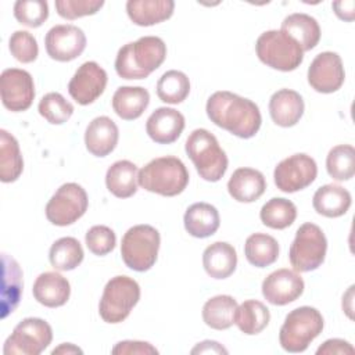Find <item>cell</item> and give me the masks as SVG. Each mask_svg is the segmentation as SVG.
Masks as SVG:
<instances>
[{"instance_id": "obj_46", "label": "cell", "mask_w": 355, "mask_h": 355, "mask_svg": "<svg viewBox=\"0 0 355 355\" xmlns=\"http://www.w3.org/2000/svg\"><path fill=\"white\" fill-rule=\"evenodd\" d=\"M334 14L347 22H351L354 19V8H355V3L352 0H344V1H334L331 4Z\"/></svg>"}, {"instance_id": "obj_9", "label": "cell", "mask_w": 355, "mask_h": 355, "mask_svg": "<svg viewBox=\"0 0 355 355\" xmlns=\"http://www.w3.org/2000/svg\"><path fill=\"white\" fill-rule=\"evenodd\" d=\"M327 240L323 230L311 222L302 223L290 245L288 259L295 272L318 269L326 258Z\"/></svg>"}, {"instance_id": "obj_11", "label": "cell", "mask_w": 355, "mask_h": 355, "mask_svg": "<svg viewBox=\"0 0 355 355\" xmlns=\"http://www.w3.org/2000/svg\"><path fill=\"white\" fill-rule=\"evenodd\" d=\"M89 207L85 189L73 182L57 189L46 205V218L55 226H68L80 219Z\"/></svg>"}, {"instance_id": "obj_5", "label": "cell", "mask_w": 355, "mask_h": 355, "mask_svg": "<svg viewBox=\"0 0 355 355\" xmlns=\"http://www.w3.org/2000/svg\"><path fill=\"white\" fill-rule=\"evenodd\" d=\"M324 320L313 306H298L287 313L280 331L279 343L287 352H304L322 333Z\"/></svg>"}, {"instance_id": "obj_17", "label": "cell", "mask_w": 355, "mask_h": 355, "mask_svg": "<svg viewBox=\"0 0 355 355\" xmlns=\"http://www.w3.org/2000/svg\"><path fill=\"white\" fill-rule=\"evenodd\" d=\"M304 280L298 272L283 268L272 272L262 282V295L272 305H287L304 293Z\"/></svg>"}, {"instance_id": "obj_28", "label": "cell", "mask_w": 355, "mask_h": 355, "mask_svg": "<svg viewBox=\"0 0 355 355\" xmlns=\"http://www.w3.org/2000/svg\"><path fill=\"white\" fill-rule=\"evenodd\" d=\"M282 32L293 37L302 51H309L318 46L320 40V26L318 21L304 12L287 15L282 22Z\"/></svg>"}, {"instance_id": "obj_40", "label": "cell", "mask_w": 355, "mask_h": 355, "mask_svg": "<svg viewBox=\"0 0 355 355\" xmlns=\"http://www.w3.org/2000/svg\"><path fill=\"white\" fill-rule=\"evenodd\" d=\"M14 17L28 28H39L49 18V4L44 0H18L14 4Z\"/></svg>"}, {"instance_id": "obj_41", "label": "cell", "mask_w": 355, "mask_h": 355, "mask_svg": "<svg viewBox=\"0 0 355 355\" xmlns=\"http://www.w3.org/2000/svg\"><path fill=\"white\" fill-rule=\"evenodd\" d=\"M8 49L11 55L22 64L33 62L39 54L37 42L28 31H15L8 39Z\"/></svg>"}, {"instance_id": "obj_31", "label": "cell", "mask_w": 355, "mask_h": 355, "mask_svg": "<svg viewBox=\"0 0 355 355\" xmlns=\"http://www.w3.org/2000/svg\"><path fill=\"white\" fill-rule=\"evenodd\" d=\"M24 171V159L17 139L6 129L0 130V180L15 182Z\"/></svg>"}, {"instance_id": "obj_42", "label": "cell", "mask_w": 355, "mask_h": 355, "mask_svg": "<svg viewBox=\"0 0 355 355\" xmlns=\"http://www.w3.org/2000/svg\"><path fill=\"white\" fill-rule=\"evenodd\" d=\"M86 247L94 255L103 257L110 254L116 244V236L114 230L104 225L92 226L85 236Z\"/></svg>"}, {"instance_id": "obj_22", "label": "cell", "mask_w": 355, "mask_h": 355, "mask_svg": "<svg viewBox=\"0 0 355 355\" xmlns=\"http://www.w3.org/2000/svg\"><path fill=\"white\" fill-rule=\"evenodd\" d=\"M265 176L254 168L236 169L227 182L230 197L239 202H254L265 193Z\"/></svg>"}, {"instance_id": "obj_44", "label": "cell", "mask_w": 355, "mask_h": 355, "mask_svg": "<svg viewBox=\"0 0 355 355\" xmlns=\"http://www.w3.org/2000/svg\"><path fill=\"white\" fill-rule=\"evenodd\" d=\"M114 355H150V354H158V349L153 347L147 341H137V340H123L115 344V347L111 349Z\"/></svg>"}, {"instance_id": "obj_16", "label": "cell", "mask_w": 355, "mask_h": 355, "mask_svg": "<svg viewBox=\"0 0 355 355\" xmlns=\"http://www.w3.org/2000/svg\"><path fill=\"white\" fill-rule=\"evenodd\" d=\"M345 79L341 57L333 51L319 53L308 68V83L318 93L337 92Z\"/></svg>"}, {"instance_id": "obj_39", "label": "cell", "mask_w": 355, "mask_h": 355, "mask_svg": "<svg viewBox=\"0 0 355 355\" xmlns=\"http://www.w3.org/2000/svg\"><path fill=\"white\" fill-rule=\"evenodd\" d=\"M37 111L49 123L62 125L72 116L73 105L62 94L50 92L40 98Z\"/></svg>"}, {"instance_id": "obj_3", "label": "cell", "mask_w": 355, "mask_h": 355, "mask_svg": "<svg viewBox=\"0 0 355 355\" xmlns=\"http://www.w3.org/2000/svg\"><path fill=\"white\" fill-rule=\"evenodd\" d=\"M189 171L186 165L173 155L151 159L139 171V184L164 197H175L184 191L189 184Z\"/></svg>"}, {"instance_id": "obj_14", "label": "cell", "mask_w": 355, "mask_h": 355, "mask_svg": "<svg viewBox=\"0 0 355 355\" xmlns=\"http://www.w3.org/2000/svg\"><path fill=\"white\" fill-rule=\"evenodd\" d=\"M44 46L50 58L68 62L85 51L86 35L80 28L71 24L55 25L46 33Z\"/></svg>"}, {"instance_id": "obj_12", "label": "cell", "mask_w": 355, "mask_h": 355, "mask_svg": "<svg viewBox=\"0 0 355 355\" xmlns=\"http://www.w3.org/2000/svg\"><path fill=\"white\" fill-rule=\"evenodd\" d=\"M318 176V165L315 159L304 153L293 154L282 159L273 172L275 184L284 193H295L304 190Z\"/></svg>"}, {"instance_id": "obj_4", "label": "cell", "mask_w": 355, "mask_h": 355, "mask_svg": "<svg viewBox=\"0 0 355 355\" xmlns=\"http://www.w3.org/2000/svg\"><path fill=\"white\" fill-rule=\"evenodd\" d=\"M184 150L204 180L218 182L226 173L227 155L209 130L202 128L193 130L184 143Z\"/></svg>"}, {"instance_id": "obj_34", "label": "cell", "mask_w": 355, "mask_h": 355, "mask_svg": "<svg viewBox=\"0 0 355 355\" xmlns=\"http://www.w3.org/2000/svg\"><path fill=\"white\" fill-rule=\"evenodd\" d=\"M244 255L252 266L266 268L279 258V243L269 234L252 233L245 240Z\"/></svg>"}, {"instance_id": "obj_33", "label": "cell", "mask_w": 355, "mask_h": 355, "mask_svg": "<svg viewBox=\"0 0 355 355\" xmlns=\"http://www.w3.org/2000/svg\"><path fill=\"white\" fill-rule=\"evenodd\" d=\"M270 320V312L265 304L258 300H247L237 305L234 312V324L247 336L261 333Z\"/></svg>"}, {"instance_id": "obj_10", "label": "cell", "mask_w": 355, "mask_h": 355, "mask_svg": "<svg viewBox=\"0 0 355 355\" xmlns=\"http://www.w3.org/2000/svg\"><path fill=\"white\" fill-rule=\"evenodd\" d=\"M53 340L51 326L40 318L22 319L7 337L3 352L6 355H39Z\"/></svg>"}, {"instance_id": "obj_8", "label": "cell", "mask_w": 355, "mask_h": 355, "mask_svg": "<svg viewBox=\"0 0 355 355\" xmlns=\"http://www.w3.org/2000/svg\"><path fill=\"white\" fill-rule=\"evenodd\" d=\"M140 300L139 283L125 275L111 277L103 291L98 313L107 323L123 322Z\"/></svg>"}, {"instance_id": "obj_23", "label": "cell", "mask_w": 355, "mask_h": 355, "mask_svg": "<svg viewBox=\"0 0 355 355\" xmlns=\"http://www.w3.org/2000/svg\"><path fill=\"white\" fill-rule=\"evenodd\" d=\"M202 266L212 279H226L236 270L237 252L226 241H215L202 252Z\"/></svg>"}, {"instance_id": "obj_18", "label": "cell", "mask_w": 355, "mask_h": 355, "mask_svg": "<svg viewBox=\"0 0 355 355\" xmlns=\"http://www.w3.org/2000/svg\"><path fill=\"white\" fill-rule=\"evenodd\" d=\"M184 129V116L175 108L159 107L146 122L148 137L158 144H171L179 139Z\"/></svg>"}, {"instance_id": "obj_47", "label": "cell", "mask_w": 355, "mask_h": 355, "mask_svg": "<svg viewBox=\"0 0 355 355\" xmlns=\"http://www.w3.org/2000/svg\"><path fill=\"white\" fill-rule=\"evenodd\" d=\"M208 354V352H216V354H227V349H225L219 343L216 341H211V340H207V341H202V343H198L193 349H191V354Z\"/></svg>"}, {"instance_id": "obj_6", "label": "cell", "mask_w": 355, "mask_h": 355, "mask_svg": "<svg viewBox=\"0 0 355 355\" xmlns=\"http://www.w3.org/2000/svg\"><path fill=\"white\" fill-rule=\"evenodd\" d=\"M161 244L159 232L151 225H136L126 230L121 241V257L125 265L136 272L154 266Z\"/></svg>"}, {"instance_id": "obj_48", "label": "cell", "mask_w": 355, "mask_h": 355, "mask_svg": "<svg viewBox=\"0 0 355 355\" xmlns=\"http://www.w3.org/2000/svg\"><path fill=\"white\" fill-rule=\"evenodd\" d=\"M83 351L79 348V347H76V345H73V344H71V343H64V344H61L60 347H57V348H54L53 351H51V355H55V354H82Z\"/></svg>"}, {"instance_id": "obj_27", "label": "cell", "mask_w": 355, "mask_h": 355, "mask_svg": "<svg viewBox=\"0 0 355 355\" xmlns=\"http://www.w3.org/2000/svg\"><path fill=\"white\" fill-rule=\"evenodd\" d=\"M112 110L125 121L141 116L150 104V93L141 86H121L112 96Z\"/></svg>"}, {"instance_id": "obj_35", "label": "cell", "mask_w": 355, "mask_h": 355, "mask_svg": "<svg viewBox=\"0 0 355 355\" xmlns=\"http://www.w3.org/2000/svg\"><path fill=\"white\" fill-rule=\"evenodd\" d=\"M83 248L75 237H61L55 240L49 252V259L55 270L67 272L78 268L83 261Z\"/></svg>"}, {"instance_id": "obj_36", "label": "cell", "mask_w": 355, "mask_h": 355, "mask_svg": "<svg viewBox=\"0 0 355 355\" xmlns=\"http://www.w3.org/2000/svg\"><path fill=\"white\" fill-rule=\"evenodd\" d=\"M259 218L265 226L282 230L294 223L297 218V207L287 198L273 197L262 205Z\"/></svg>"}, {"instance_id": "obj_21", "label": "cell", "mask_w": 355, "mask_h": 355, "mask_svg": "<svg viewBox=\"0 0 355 355\" xmlns=\"http://www.w3.org/2000/svg\"><path fill=\"white\" fill-rule=\"evenodd\" d=\"M32 294L39 304L47 308H58L69 300L71 286L58 272H44L36 277Z\"/></svg>"}, {"instance_id": "obj_7", "label": "cell", "mask_w": 355, "mask_h": 355, "mask_svg": "<svg viewBox=\"0 0 355 355\" xmlns=\"http://www.w3.org/2000/svg\"><path fill=\"white\" fill-rule=\"evenodd\" d=\"M255 51L261 62L282 72L294 71L304 61V51L300 44L284 32L276 29L259 35Z\"/></svg>"}, {"instance_id": "obj_13", "label": "cell", "mask_w": 355, "mask_h": 355, "mask_svg": "<svg viewBox=\"0 0 355 355\" xmlns=\"http://www.w3.org/2000/svg\"><path fill=\"white\" fill-rule=\"evenodd\" d=\"M0 94L1 103L8 111H26L36 94L32 75L19 68L4 69L0 75Z\"/></svg>"}, {"instance_id": "obj_32", "label": "cell", "mask_w": 355, "mask_h": 355, "mask_svg": "<svg viewBox=\"0 0 355 355\" xmlns=\"http://www.w3.org/2000/svg\"><path fill=\"white\" fill-rule=\"evenodd\" d=\"M237 301L227 294L209 298L202 306V320L214 330H226L234 323Z\"/></svg>"}, {"instance_id": "obj_45", "label": "cell", "mask_w": 355, "mask_h": 355, "mask_svg": "<svg viewBox=\"0 0 355 355\" xmlns=\"http://www.w3.org/2000/svg\"><path fill=\"white\" fill-rule=\"evenodd\" d=\"M354 347L343 340V338H330L326 340L318 349L316 354L318 355H334V354H340V355H345V354H354Z\"/></svg>"}, {"instance_id": "obj_24", "label": "cell", "mask_w": 355, "mask_h": 355, "mask_svg": "<svg viewBox=\"0 0 355 355\" xmlns=\"http://www.w3.org/2000/svg\"><path fill=\"white\" fill-rule=\"evenodd\" d=\"M186 232L197 239H207L216 233L220 225L218 209L208 202L191 204L183 216Z\"/></svg>"}, {"instance_id": "obj_1", "label": "cell", "mask_w": 355, "mask_h": 355, "mask_svg": "<svg viewBox=\"0 0 355 355\" xmlns=\"http://www.w3.org/2000/svg\"><path fill=\"white\" fill-rule=\"evenodd\" d=\"M205 111L211 122L240 139L254 137L262 123L261 111L252 100L227 90L211 94Z\"/></svg>"}, {"instance_id": "obj_43", "label": "cell", "mask_w": 355, "mask_h": 355, "mask_svg": "<svg viewBox=\"0 0 355 355\" xmlns=\"http://www.w3.org/2000/svg\"><path fill=\"white\" fill-rule=\"evenodd\" d=\"M55 10L65 19H76L96 14L103 6V0H55Z\"/></svg>"}, {"instance_id": "obj_15", "label": "cell", "mask_w": 355, "mask_h": 355, "mask_svg": "<svg viewBox=\"0 0 355 355\" xmlns=\"http://www.w3.org/2000/svg\"><path fill=\"white\" fill-rule=\"evenodd\" d=\"M107 72L96 61L83 62L68 83L69 96L80 105L94 103L105 90Z\"/></svg>"}, {"instance_id": "obj_38", "label": "cell", "mask_w": 355, "mask_h": 355, "mask_svg": "<svg viewBox=\"0 0 355 355\" xmlns=\"http://www.w3.org/2000/svg\"><path fill=\"white\" fill-rule=\"evenodd\" d=\"M326 169L337 182L349 180L355 173V150L351 144L334 146L326 157Z\"/></svg>"}, {"instance_id": "obj_20", "label": "cell", "mask_w": 355, "mask_h": 355, "mask_svg": "<svg viewBox=\"0 0 355 355\" xmlns=\"http://www.w3.org/2000/svg\"><path fill=\"white\" fill-rule=\"evenodd\" d=\"M304 100L301 94L291 89H280L270 96L269 114L272 121L282 128H291L304 115Z\"/></svg>"}, {"instance_id": "obj_29", "label": "cell", "mask_w": 355, "mask_h": 355, "mask_svg": "<svg viewBox=\"0 0 355 355\" xmlns=\"http://www.w3.org/2000/svg\"><path fill=\"white\" fill-rule=\"evenodd\" d=\"M139 169L128 159L114 162L105 173V186L118 198H129L137 191Z\"/></svg>"}, {"instance_id": "obj_30", "label": "cell", "mask_w": 355, "mask_h": 355, "mask_svg": "<svg viewBox=\"0 0 355 355\" xmlns=\"http://www.w3.org/2000/svg\"><path fill=\"white\" fill-rule=\"evenodd\" d=\"M3 286H1V318H7L18 306L22 294V270L18 262L3 254Z\"/></svg>"}, {"instance_id": "obj_19", "label": "cell", "mask_w": 355, "mask_h": 355, "mask_svg": "<svg viewBox=\"0 0 355 355\" xmlns=\"http://www.w3.org/2000/svg\"><path fill=\"white\" fill-rule=\"evenodd\" d=\"M119 139V130L116 123L103 115L89 122L85 132V146L87 151L94 157H107L111 154Z\"/></svg>"}, {"instance_id": "obj_25", "label": "cell", "mask_w": 355, "mask_h": 355, "mask_svg": "<svg viewBox=\"0 0 355 355\" xmlns=\"http://www.w3.org/2000/svg\"><path fill=\"white\" fill-rule=\"evenodd\" d=\"M175 10L172 0H129L126 12L130 21L139 26H151L169 19Z\"/></svg>"}, {"instance_id": "obj_37", "label": "cell", "mask_w": 355, "mask_h": 355, "mask_svg": "<svg viewBox=\"0 0 355 355\" xmlns=\"http://www.w3.org/2000/svg\"><path fill=\"white\" fill-rule=\"evenodd\" d=\"M190 93V80L187 75L178 69L162 73L157 82V96L166 104H179L187 98Z\"/></svg>"}, {"instance_id": "obj_2", "label": "cell", "mask_w": 355, "mask_h": 355, "mask_svg": "<svg viewBox=\"0 0 355 355\" xmlns=\"http://www.w3.org/2000/svg\"><path fill=\"white\" fill-rule=\"evenodd\" d=\"M166 58V44L158 36H143L118 50L115 71L122 79H144Z\"/></svg>"}, {"instance_id": "obj_26", "label": "cell", "mask_w": 355, "mask_h": 355, "mask_svg": "<svg viewBox=\"0 0 355 355\" xmlns=\"http://www.w3.org/2000/svg\"><path fill=\"white\" fill-rule=\"evenodd\" d=\"M352 202L351 193L340 184H324L319 187L312 198L313 209L326 218H338L347 214Z\"/></svg>"}]
</instances>
